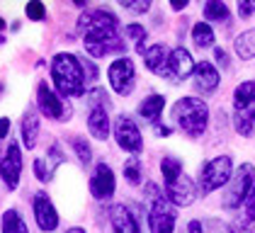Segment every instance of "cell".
Segmentation results:
<instances>
[{
	"instance_id": "ac0fdd59",
	"label": "cell",
	"mask_w": 255,
	"mask_h": 233,
	"mask_svg": "<svg viewBox=\"0 0 255 233\" xmlns=\"http://www.w3.org/2000/svg\"><path fill=\"white\" fill-rule=\"evenodd\" d=\"M168 49L163 44H153L151 49L143 51V61H146V68L151 73H158V76H165V63H168Z\"/></svg>"
},
{
	"instance_id": "74e56055",
	"label": "cell",
	"mask_w": 255,
	"mask_h": 233,
	"mask_svg": "<svg viewBox=\"0 0 255 233\" xmlns=\"http://www.w3.org/2000/svg\"><path fill=\"white\" fill-rule=\"evenodd\" d=\"M214 56L219 58V63H221V66H229V61H226V54H224V49H214Z\"/></svg>"
},
{
	"instance_id": "484cf974",
	"label": "cell",
	"mask_w": 255,
	"mask_h": 233,
	"mask_svg": "<svg viewBox=\"0 0 255 233\" xmlns=\"http://www.w3.org/2000/svg\"><path fill=\"white\" fill-rule=\"evenodd\" d=\"M71 146H73V151L76 155L80 158V163L83 165H88L90 160H93V151H90V143L83 138V136H71Z\"/></svg>"
},
{
	"instance_id": "d6986e66",
	"label": "cell",
	"mask_w": 255,
	"mask_h": 233,
	"mask_svg": "<svg viewBox=\"0 0 255 233\" xmlns=\"http://www.w3.org/2000/svg\"><path fill=\"white\" fill-rule=\"evenodd\" d=\"M255 105V80H246L234 90V110L248 112Z\"/></svg>"
},
{
	"instance_id": "ee69618b",
	"label": "cell",
	"mask_w": 255,
	"mask_h": 233,
	"mask_svg": "<svg viewBox=\"0 0 255 233\" xmlns=\"http://www.w3.org/2000/svg\"><path fill=\"white\" fill-rule=\"evenodd\" d=\"M0 93H2V83H0Z\"/></svg>"
},
{
	"instance_id": "7bdbcfd3",
	"label": "cell",
	"mask_w": 255,
	"mask_h": 233,
	"mask_svg": "<svg viewBox=\"0 0 255 233\" xmlns=\"http://www.w3.org/2000/svg\"><path fill=\"white\" fill-rule=\"evenodd\" d=\"M248 115H251V119H253V121H255V110H251V112H248Z\"/></svg>"
},
{
	"instance_id": "603a6c76",
	"label": "cell",
	"mask_w": 255,
	"mask_h": 233,
	"mask_svg": "<svg viewBox=\"0 0 255 233\" xmlns=\"http://www.w3.org/2000/svg\"><path fill=\"white\" fill-rule=\"evenodd\" d=\"M192 41H195L199 49H207V46H212V44L216 41L212 24H209V22H197L195 27H192Z\"/></svg>"
},
{
	"instance_id": "5bb4252c",
	"label": "cell",
	"mask_w": 255,
	"mask_h": 233,
	"mask_svg": "<svg viewBox=\"0 0 255 233\" xmlns=\"http://www.w3.org/2000/svg\"><path fill=\"white\" fill-rule=\"evenodd\" d=\"M34 219H37V226L41 231H54L59 226V212L51 204V199H49L46 192L34 194Z\"/></svg>"
},
{
	"instance_id": "44dd1931",
	"label": "cell",
	"mask_w": 255,
	"mask_h": 233,
	"mask_svg": "<svg viewBox=\"0 0 255 233\" xmlns=\"http://www.w3.org/2000/svg\"><path fill=\"white\" fill-rule=\"evenodd\" d=\"M163 107H165V97L163 95H148L141 105H138V115L143 116L146 121H153L158 116H160V112H163Z\"/></svg>"
},
{
	"instance_id": "5b68a950",
	"label": "cell",
	"mask_w": 255,
	"mask_h": 233,
	"mask_svg": "<svg viewBox=\"0 0 255 233\" xmlns=\"http://www.w3.org/2000/svg\"><path fill=\"white\" fill-rule=\"evenodd\" d=\"M234 173V160L229 155H216L209 163H204L202 168V175H199V187H202V194H209L224 187L229 182V177Z\"/></svg>"
},
{
	"instance_id": "52a82bcc",
	"label": "cell",
	"mask_w": 255,
	"mask_h": 233,
	"mask_svg": "<svg viewBox=\"0 0 255 233\" xmlns=\"http://www.w3.org/2000/svg\"><path fill=\"white\" fill-rule=\"evenodd\" d=\"M107 78H110L112 90H115L117 95L127 97L131 90H134V85H136V68H134V61L127 58V56L112 61V66H110V71H107Z\"/></svg>"
},
{
	"instance_id": "277c9868",
	"label": "cell",
	"mask_w": 255,
	"mask_h": 233,
	"mask_svg": "<svg viewBox=\"0 0 255 233\" xmlns=\"http://www.w3.org/2000/svg\"><path fill=\"white\" fill-rule=\"evenodd\" d=\"M255 182V168L251 163H243V165H238L231 177H229V187H226V192H224V209H238L243 202H246V197L251 192V187H253Z\"/></svg>"
},
{
	"instance_id": "b9f144b4",
	"label": "cell",
	"mask_w": 255,
	"mask_h": 233,
	"mask_svg": "<svg viewBox=\"0 0 255 233\" xmlns=\"http://www.w3.org/2000/svg\"><path fill=\"white\" fill-rule=\"evenodd\" d=\"M2 29H5V19L0 17V34H2ZM0 41H2V37H0Z\"/></svg>"
},
{
	"instance_id": "30bf717a",
	"label": "cell",
	"mask_w": 255,
	"mask_h": 233,
	"mask_svg": "<svg viewBox=\"0 0 255 233\" xmlns=\"http://www.w3.org/2000/svg\"><path fill=\"white\" fill-rule=\"evenodd\" d=\"M165 199H168L173 207H190V204L197 199L195 182L187 177L185 170L177 175L173 182H168V185H165Z\"/></svg>"
},
{
	"instance_id": "ffe728a7",
	"label": "cell",
	"mask_w": 255,
	"mask_h": 233,
	"mask_svg": "<svg viewBox=\"0 0 255 233\" xmlns=\"http://www.w3.org/2000/svg\"><path fill=\"white\" fill-rule=\"evenodd\" d=\"M39 138V116L34 112H27L22 119V143L24 148H34Z\"/></svg>"
},
{
	"instance_id": "d4e9b609",
	"label": "cell",
	"mask_w": 255,
	"mask_h": 233,
	"mask_svg": "<svg viewBox=\"0 0 255 233\" xmlns=\"http://www.w3.org/2000/svg\"><path fill=\"white\" fill-rule=\"evenodd\" d=\"M229 15H231V10L226 2H207L204 5V17L209 22H224V19H229Z\"/></svg>"
},
{
	"instance_id": "f546056e",
	"label": "cell",
	"mask_w": 255,
	"mask_h": 233,
	"mask_svg": "<svg viewBox=\"0 0 255 233\" xmlns=\"http://www.w3.org/2000/svg\"><path fill=\"white\" fill-rule=\"evenodd\" d=\"M34 175H37V180H41V182H49V180L54 177V170L46 165L44 158H37V160H34Z\"/></svg>"
},
{
	"instance_id": "f1b7e54d",
	"label": "cell",
	"mask_w": 255,
	"mask_h": 233,
	"mask_svg": "<svg viewBox=\"0 0 255 233\" xmlns=\"http://www.w3.org/2000/svg\"><path fill=\"white\" fill-rule=\"evenodd\" d=\"M127 34L131 37V41H134V46H136L138 54H143V51H146V46H143V41H146V29H143L141 24H129V27H127Z\"/></svg>"
},
{
	"instance_id": "83f0119b",
	"label": "cell",
	"mask_w": 255,
	"mask_h": 233,
	"mask_svg": "<svg viewBox=\"0 0 255 233\" xmlns=\"http://www.w3.org/2000/svg\"><path fill=\"white\" fill-rule=\"evenodd\" d=\"M234 126L241 136H251L253 134V119L248 112H234Z\"/></svg>"
},
{
	"instance_id": "ab89813d",
	"label": "cell",
	"mask_w": 255,
	"mask_h": 233,
	"mask_svg": "<svg viewBox=\"0 0 255 233\" xmlns=\"http://www.w3.org/2000/svg\"><path fill=\"white\" fill-rule=\"evenodd\" d=\"M231 233H251V231H248L246 226H241V224H234V226H231Z\"/></svg>"
},
{
	"instance_id": "8992f818",
	"label": "cell",
	"mask_w": 255,
	"mask_h": 233,
	"mask_svg": "<svg viewBox=\"0 0 255 233\" xmlns=\"http://www.w3.org/2000/svg\"><path fill=\"white\" fill-rule=\"evenodd\" d=\"M177 224L175 207L158 192L151 197V209H148V229L151 233H173Z\"/></svg>"
},
{
	"instance_id": "8d00e7d4",
	"label": "cell",
	"mask_w": 255,
	"mask_h": 233,
	"mask_svg": "<svg viewBox=\"0 0 255 233\" xmlns=\"http://www.w3.org/2000/svg\"><path fill=\"white\" fill-rule=\"evenodd\" d=\"M187 231L190 233H202V221H190V224H187Z\"/></svg>"
},
{
	"instance_id": "7c38bea8",
	"label": "cell",
	"mask_w": 255,
	"mask_h": 233,
	"mask_svg": "<svg viewBox=\"0 0 255 233\" xmlns=\"http://www.w3.org/2000/svg\"><path fill=\"white\" fill-rule=\"evenodd\" d=\"M192 71H195V61H192V56H190L187 49L177 46V49H173V51L168 54L165 78H170L173 83H182L185 78L192 76Z\"/></svg>"
},
{
	"instance_id": "4dcf8cb0",
	"label": "cell",
	"mask_w": 255,
	"mask_h": 233,
	"mask_svg": "<svg viewBox=\"0 0 255 233\" xmlns=\"http://www.w3.org/2000/svg\"><path fill=\"white\" fill-rule=\"evenodd\" d=\"M24 12H27V17L34 19V22H39V19L46 17V7H44L41 2H27Z\"/></svg>"
},
{
	"instance_id": "60d3db41",
	"label": "cell",
	"mask_w": 255,
	"mask_h": 233,
	"mask_svg": "<svg viewBox=\"0 0 255 233\" xmlns=\"http://www.w3.org/2000/svg\"><path fill=\"white\" fill-rule=\"evenodd\" d=\"M66 233H85V229H68Z\"/></svg>"
},
{
	"instance_id": "9a60e30c",
	"label": "cell",
	"mask_w": 255,
	"mask_h": 233,
	"mask_svg": "<svg viewBox=\"0 0 255 233\" xmlns=\"http://www.w3.org/2000/svg\"><path fill=\"white\" fill-rule=\"evenodd\" d=\"M192 85L199 95H212L219 88V71L214 68V63L199 61L192 71Z\"/></svg>"
},
{
	"instance_id": "cb8c5ba5",
	"label": "cell",
	"mask_w": 255,
	"mask_h": 233,
	"mask_svg": "<svg viewBox=\"0 0 255 233\" xmlns=\"http://www.w3.org/2000/svg\"><path fill=\"white\" fill-rule=\"evenodd\" d=\"M2 233H29L27 224L22 221V216L15 209H7L2 214Z\"/></svg>"
},
{
	"instance_id": "4fadbf2b",
	"label": "cell",
	"mask_w": 255,
	"mask_h": 233,
	"mask_svg": "<svg viewBox=\"0 0 255 233\" xmlns=\"http://www.w3.org/2000/svg\"><path fill=\"white\" fill-rule=\"evenodd\" d=\"M115 187H117V180H115V173L107 163H98V168L93 170V177H90V192L95 199H110L115 194Z\"/></svg>"
},
{
	"instance_id": "f35d334b",
	"label": "cell",
	"mask_w": 255,
	"mask_h": 233,
	"mask_svg": "<svg viewBox=\"0 0 255 233\" xmlns=\"http://www.w3.org/2000/svg\"><path fill=\"white\" fill-rule=\"evenodd\" d=\"M170 7L173 10H185L187 7V0H170Z\"/></svg>"
},
{
	"instance_id": "9c48e42d",
	"label": "cell",
	"mask_w": 255,
	"mask_h": 233,
	"mask_svg": "<svg viewBox=\"0 0 255 233\" xmlns=\"http://www.w3.org/2000/svg\"><path fill=\"white\" fill-rule=\"evenodd\" d=\"M37 105H39V112L49 119H56V121H66L71 116V107L59 97V93H54L46 83H39L37 88Z\"/></svg>"
},
{
	"instance_id": "e0dca14e",
	"label": "cell",
	"mask_w": 255,
	"mask_h": 233,
	"mask_svg": "<svg viewBox=\"0 0 255 233\" xmlns=\"http://www.w3.org/2000/svg\"><path fill=\"white\" fill-rule=\"evenodd\" d=\"M88 131H90L93 138H98V141H105V138L110 136V116H107V110H105V107H93V110H90Z\"/></svg>"
},
{
	"instance_id": "836d02e7",
	"label": "cell",
	"mask_w": 255,
	"mask_h": 233,
	"mask_svg": "<svg viewBox=\"0 0 255 233\" xmlns=\"http://www.w3.org/2000/svg\"><path fill=\"white\" fill-rule=\"evenodd\" d=\"M243 204H246V221H255V182H253V187H251V192H248Z\"/></svg>"
},
{
	"instance_id": "7402d4cb",
	"label": "cell",
	"mask_w": 255,
	"mask_h": 233,
	"mask_svg": "<svg viewBox=\"0 0 255 233\" xmlns=\"http://www.w3.org/2000/svg\"><path fill=\"white\" fill-rule=\"evenodd\" d=\"M234 46H236L238 58H243V61L255 58V27L253 29H248V32H243V34H238Z\"/></svg>"
},
{
	"instance_id": "ba28073f",
	"label": "cell",
	"mask_w": 255,
	"mask_h": 233,
	"mask_svg": "<svg viewBox=\"0 0 255 233\" xmlns=\"http://www.w3.org/2000/svg\"><path fill=\"white\" fill-rule=\"evenodd\" d=\"M115 138H117L119 148H124L127 153L138 155L143 151V138H141V129L136 121L129 115H119L115 121Z\"/></svg>"
},
{
	"instance_id": "d6a6232c",
	"label": "cell",
	"mask_w": 255,
	"mask_h": 233,
	"mask_svg": "<svg viewBox=\"0 0 255 233\" xmlns=\"http://www.w3.org/2000/svg\"><path fill=\"white\" fill-rule=\"evenodd\" d=\"M122 7L138 15V12H146V10L151 7V2H148V0H141V2H134V0H122Z\"/></svg>"
},
{
	"instance_id": "4316f807",
	"label": "cell",
	"mask_w": 255,
	"mask_h": 233,
	"mask_svg": "<svg viewBox=\"0 0 255 233\" xmlns=\"http://www.w3.org/2000/svg\"><path fill=\"white\" fill-rule=\"evenodd\" d=\"M141 163H138V158H129L127 163H124V177H127V182L129 185H141Z\"/></svg>"
},
{
	"instance_id": "e575fe53",
	"label": "cell",
	"mask_w": 255,
	"mask_h": 233,
	"mask_svg": "<svg viewBox=\"0 0 255 233\" xmlns=\"http://www.w3.org/2000/svg\"><path fill=\"white\" fill-rule=\"evenodd\" d=\"M255 12V2H251V0H243L241 5H238V15L246 19V17H251Z\"/></svg>"
},
{
	"instance_id": "2e32d148",
	"label": "cell",
	"mask_w": 255,
	"mask_h": 233,
	"mask_svg": "<svg viewBox=\"0 0 255 233\" xmlns=\"http://www.w3.org/2000/svg\"><path fill=\"white\" fill-rule=\"evenodd\" d=\"M110 224H112L115 233H141L136 216L129 212V207H124V204L110 207Z\"/></svg>"
},
{
	"instance_id": "3957f363",
	"label": "cell",
	"mask_w": 255,
	"mask_h": 233,
	"mask_svg": "<svg viewBox=\"0 0 255 233\" xmlns=\"http://www.w3.org/2000/svg\"><path fill=\"white\" fill-rule=\"evenodd\" d=\"M170 116L190 138H199L209 121V107L197 97H180L170 110Z\"/></svg>"
},
{
	"instance_id": "6da1fadb",
	"label": "cell",
	"mask_w": 255,
	"mask_h": 233,
	"mask_svg": "<svg viewBox=\"0 0 255 233\" xmlns=\"http://www.w3.org/2000/svg\"><path fill=\"white\" fill-rule=\"evenodd\" d=\"M78 32L85 39V51L93 58L124 51V44L119 41L117 17L110 10H85L78 19Z\"/></svg>"
},
{
	"instance_id": "8fae6325",
	"label": "cell",
	"mask_w": 255,
	"mask_h": 233,
	"mask_svg": "<svg viewBox=\"0 0 255 233\" xmlns=\"http://www.w3.org/2000/svg\"><path fill=\"white\" fill-rule=\"evenodd\" d=\"M0 175L7 190H17L22 177V153H20V143H10L7 151L0 160Z\"/></svg>"
},
{
	"instance_id": "d590c367",
	"label": "cell",
	"mask_w": 255,
	"mask_h": 233,
	"mask_svg": "<svg viewBox=\"0 0 255 233\" xmlns=\"http://www.w3.org/2000/svg\"><path fill=\"white\" fill-rule=\"evenodd\" d=\"M7 134H10V119L7 116H0V138H5Z\"/></svg>"
},
{
	"instance_id": "1f68e13d",
	"label": "cell",
	"mask_w": 255,
	"mask_h": 233,
	"mask_svg": "<svg viewBox=\"0 0 255 233\" xmlns=\"http://www.w3.org/2000/svg\"><path fill=\"white\" fill-rule=\"evenodd\" d=\"M80 58V56H78ZM80 63H83V73H85V83H95L100 76L98 66L93 63V61H88V58H80Z\"/></svg>"
},
{
	"instance_id": "7a4b0ae2",
	"label": "cell",
	"mask_w": 255,
	"mask_h": 233,
	"mask_svg": "<svg viewBox=\"0 0 255 233\" xmlns=\"http://www.w3.org/2000/svg\"><path fill=\"white\" fill-rule=\"evenodd\" d=\"M51 80L63 97H80L85 93V73H83V63L73 54H56L51 58Z\"/></svg>"
}]
</instances>
